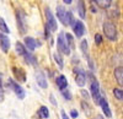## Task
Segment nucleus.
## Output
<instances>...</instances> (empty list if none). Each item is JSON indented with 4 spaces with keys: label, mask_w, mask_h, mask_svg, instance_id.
<instances>
[{
    "label": "nucleus",
    "mask_w": 123,
    "mask_h": 119,
    "mask_svg": "<svg viewBox=\"0 0 123 119\" xmlns=\"http://www.w3.org/2000/svg\"><path fill=\"white\" fill-rule=\"evenodd\" d=\"M55 12H57V17L58 20L65 26H73L74 23V18H73V14H71L70 11H67L65 7L64 6H57V10H55Z\"/></svg>",
    "instance_id": "nucleus-1"
},
{
    "label": "nucleus",
    "mask_w": 123,
    "mask_h": 119,
    "mask_svg": "<svg viewBox=\"0 0 123 119\" xmlns=\"http://www.w3.org/2000/svg\"><path fill=\"white\" fill-rule=\"evenodd\" d=\"M16 22H17V28L20 33L25 34L27 32V22H26V14L21 9L16 10Z\"/></svg>",
    "instance_id": "nucleus-2"
},
{
    "label": "nucleus",
    "mask_w": 123,
    "mask_h": 119,
    "mask_svg": "<svg viewBox=\"0 0 123 119\" xmlns=\"http://www.w3.org/2000/svg\"><path fill=\"white\" fill-rule=\"evenodd\" d=\"M102 29H104V33L107 39H110V41H116L117 39V27L112 22H110V21L104 22Z\"/></svg>",
    "instance_id": "nucleus-3"
},
{
    "label": "nucleus",
    "mask_w": 123,
    "mask_h": 119,
    "mask_svg": "<svg viewBox=\"0 0 123 119\" xmlns=\"http://www.w3.org/2000/svg\"><path fill=\"white\" fill-rule=\"evenodd\" d=\"M44 15H46V22H47L46 25L49 28V31L55 32L57 29H58V23H57V20L53 16V12L50 11L49 7H46L44 9Z\"/></svg>",
    "instance_id": "nucleus-4"
},
{
    "label": "nucleus",
    "mask_w": 123,
    "mask_h": 119,
    "mask_svg": "<svg viewBox=\"0 0 123 119\" xmlns=\"http://www.w3.org/2000/svg\"><path fill=\"white\" fill-rule=\"evenodd\" d=\"M90 90H91V96H92V98H94L95 103L98 104L101 97H102L101 92H100V84L92 75H91V87H90Z\"/></svg>",
    "instance_id": "nucleus-5"
},
{
    "label": "nucleus",
    "mask_w": 123,
    "mask_h": 119,
    "mask_svg": "<svg viewBox=\"0 0 123 119\" xmlns=\"http://www.w3.org/2000/svg\"><path fill=\"white\" fill-rule=\"evenodd\" d=\"M57 48H58V52L63 53V54H65V55H69V54H70V48H69L68 44H67L64 33H59V36H58V38H57Z\"/></svg>",
    "instance_id": "nucleus-6"
},
{
    "label": "nucleus",
    "mask_w": 123,
    "mask_h": 119,
    "mask_svg": "<svg viewBox=\"0 0 123 119\" xmlns=\"http://www.w3.org/2000/svg\"><path fill=\"white\" fill-rule=\"evenodd\" d=\"M7 85H9L10 88H12V90H14V92H15V95L17 96V98H20V100H24V98L26 97L25 90H24V88L20 86L16 81H14L12 79H9V80H7Z\"/></svg>",
    "instance_id": "nucleus-7"
},
{
    "label": "nucleus",
    "mask_w": 123,
    "mask_h": 119,
    "mask_svg": "<svg viewBox=\"0 0 123 119\" xmlns=\"http://www.w3.org/2000/svg\"><path fill=\"white\" fill-rule=\"evenodd\" d=\"M74 73H75V82L79 87H84L86 84V74L83 69H74Z\"/></svg>",
    "instance_id": "nucleus-8"
},
{
    "label": "nucleus",
    "mask_w": 123,
    "mask_h": 119,
    "mask_svg": "<svg viewBox=\"0 0 123 119\" xmlns=\"http://www.w3.org/2000/svg\"><path fill=\"white\" fill-rule=\"evenodd\" d=\"M73 31L75 33L76 37H83L84 33H85V25L83 21H80V20H76V21H74L73 23Z\"/></svg>",
    "instance_id": "nucleus-9"
},
{
    "label": "nucleus",
    "mask_w": 123,
    "mask_h": 119,
    "mask_svg": "<svg viewBox=\"0 0 123 119\" xmlns=\"http://www.w3.org/2000/svg\"><path fill=\"white\" fill-rule=\"evenodd\" d=\"M36 81H37V84H38V86L41 88H47L48 87L47 77H46L43 71H37L36 73Z\"/></svg>",
    "instance_id": "nucleus-10"
},
{
    "label": "nucleus",
    "mask_w": 123,
    "mask_h": 119,
    "mask_svg": "<svg viewBox=\"0 0 123 119\" xmlns=\"http://www.w3.org/2000/svg\"><path fill=\"white\" fill-rule=\"evenodd\" d=\"M0 48L4 53H7L10 49V39L6 34L0 32Z\"/></svg>",
    "instance_id": "nucleus-11"
},
{
    "label": "nucleus",
    "mask_w": 123,
    "mask_h": 119,
    "mask_svg": "<svg viewBox=\"0 0 123 119\" xmlns=\"http://www.w3.org/2000/svg\"><path fill=\"white\" fill-rule=\"evenodd\" d=\"M12 73H14V76H15V79L17 81H20V82H25L26 81V73H25L24 69L14 66L12 68Z\"/></svg>",
    "instance_id": "nucleus-12"
},
{
    "label": "nucleus",
    "mask_w": 123,
    "mask_h": 119,
    "mask_svg": "<svg viewBox=\"0 0 123 119\" xmlns=\"http://www.w3.org/2000/svg\"><path fill=\"white\" fill-rule=\"evenodd\" d=\"M24 42H25V48H27L30 52H33L35 49H36V47L38 45V43H37V41L33 38V37H25V39H24Z\"/></svg>",
    "instance_id": "nucleus-13"
},
{
    "label": "nucleus",
    "mask_w": 123,
    "mask_h": 119,
    "mask_svg": "<svg viewBox=\"0 0 123 119\" xmlns=\"http://www.w3.org/2000/svg\"><path fill=\"white\" fill-rule=\"evenodd\" d=\"M102 108V112H104V114L107 117V118H111L112 117V112L110 109V106H108V102L106 101V98L104 97H101V100H100V103H98Z\"/></svg>",
    "instance_id": "nucleus-14"
},
{
    "label": "nucleus",
    "mask_w": 123,
    "mask_h": 119,
    "mask_svg": "<svg viewBox=\"0 0 123 119\" xmlns=\"http://www.w3.org/2000/svg\"><path fill=\"white\" fill-rule=\"evenodd\" d=\"M55 82H57V86L59 87V90H65L68 87V80L64 75H59L57 79H55Z\"/></svg>",
    "instance_id": "nucleus-15"
},
{
    "label": "nucleus",
    "mask_w": 123,
    "mask_h": 119,
    "mask_svg": "<svg viewBox=\"0 0 123 119\" xmlns=\"http://www.w3.org/2000/svg\"><path fill=\"white\" fill-rule=\"evenodd\" d=\"M115 79H116V81L118 82V85L123 86V66H117L115 69Z\"/></svg>",
    "instance_id": "nucleus-16"
},
{
    "label": "nucleus",
    "mask_w": 123,
    "mask_h": 119,
    "mask_svg": "<svg viewBox=\"0 0 123 119\" xmlns=\"http://www.w3.org/2000/svg\"><path fill=\"white\" fill-rule=\"evenodd\" d=\"M76 10H78V14H79L80 18H85L86 17V7H85L84 0H79V1H78Z\"/></svg>",
    "instance_id": "nucleus-17"
},
{
    "label": "nucleus",
    "mask_w": 123,
    "mask_h": 119,
    "mask_svg": "<svg viewBox=\"0 0 123 119\" xmlns=\"http://www.w3.org/2000/svg\"><path fill=\"white\" fill-rule=\"evenodd\" d=\"M24 58H25V60H26L27 64L33 65V66H37V58H36L32 53H26V54L24 55Z\"/></svg>",
    "instance_id": "nucleus-18"
},
{
    "label": "nucleus",
    "mask_w": 123,
    "mask_h": 119,
    "mask_svg": "<svg viewBox=\"0 0 123 119\" xmlns=\"http://www.w3.org/2000/svg\"><path fill=\"white\" fill-rule=\"evenodd\" d=\"M37 114H38V117L39 118H42V119H47L48 117H49V111H48V108L46 107V106H42L38 109V112H37Z\"/></svg>",
    "instance_id": "nucleus-19"
},
{
    "label": "nucleus",
    "mask_w": 123,
    "mask_h": 119,
    "mask_svg": "<svg viewBox=\"0 0 123 119\" xmlns=\"http://www.w3.org/2000/svg\"><path fill=\"white\" fill-rule=\"evenodd\" d=\"M15 49H16V53L18 54V55H25L27 52H26V48H25V45L21 43V42H16V44H15Z\"/></svg>",
    "instance_id": "nucleus-20"
},
{
    "label": "nucleus",
    "mask_w": 123,
    "mask_h": 119,
    "mask_svg": "<svg viewBox=\"0 0 123 119\" xmlns=\"http://www.w3.org/2000/svg\"><path fill=\"white\" fill-rule=\"evenodd\" d=\"M0 32L4 33V34H9L10 33V28L7 27L5 20L3 17H0Z\"/></svg>",
    "instance_id": "nucleus-21"
},
{
    "label": "nucleus",
    "mask_w": 123,
    "mask_h": 119,
    "mask_svg": "<svg viewBox=\"0 0 123 119\" xmlns=\"http://www.w3.org/2000/svg\"><path fill=\"white\" fill-rule=\"evenodd\" d=\"M95 1L101 9H108L112 5V0H95Z\"/></svg>",
    "instance_id": "nucleus-22"
},
{
    "label": "nucleus",
    "mask_w": 123,
    "mask_h": 119,
    "mask_svg": "<svg viewBox=\"0 0 123 119\" xmlns=\"http://www.w3.org/2000/svg\"><path fill=\"white\" fill-rule=\"evenodd\" d=\"M53 58H54V62L57 63V65L59 66V69H63L64 68V60H63V58H62V55L59 53H54Z\"/></svg>",
    "instance_id": "nucleus-23"
},
{
    "label": "nucleus",
    "mask_w": 123,
    "mask_h": 119,
    "mask_svg": "<svg viewBox=\"0 0 123 119\" xmlns=\"http://www.w3.org/2000/svg\"><path fill=\"white\" fill-rule=\"evenodd\" d=\"M80 49H81V52H83V54L85 55V58L89 59V54H87V41H86V39H83V41H81Z\"/></svg>",
    "instance_id": "nucleus-24"
},
{
    "label": "nucleus",
    "mask_w": 123,
    "mask_h": 119,
    "mask_svg": "<svg viewBox=\"0 0 123 119\" xmlns=\"http://www.w3.org/2000/svg\"><path fill=\"white\" fill-rule=\"evenodd\" d=\"M64 37H65V41H67L68 47H69L70 49H71V48H74V38H73V36H71L70 33H65Z\"/></svg>",
    "instance_id": "nucleus-25"
},
{
    "label": "nucleus",
    "mask_w": 123,
    "mask_h": 119,
    "mask_svg": "<svg viewBox=\"0 0 123 119\" xmlns=\"http://www.w3.org/2000/svg\"><path fill=\"white\" fill-rule=\"evenodd\" d=\"M113 95H115V97L117 98V100H123V91L121 90V88H115Z\"/></svg>",
    "instance_id": "nucleus-26"
},
{
    "label": "nucleus",
    "mask_w": 123,
    "mask_h": 119,
    "mask_svg": "<svg viewBox=\"0 0 123 119\" xmlns=\"http://www.w3.org/2000/svg\"><path fill=\"white\" fill-rule=\"evenodd\" d=\"M62 95H63V97L65 98V100H68V101H70L71 98H73V96H71V93H70V91L69 90H62Z\"/></svg>",
    "instance_id": "nucleus-27"
},
{
    "label": "nucleus",
    "mask_w": 123,
    "mask_h": 119,
    "mask_svg": "<svg viewBox=\"0 0 123 119\" xmlns=\"http://www.w3.org/2000/svg\"><path fill=\"white\" fill-rule=\"evenodd\" d=\"M4 101V88H3V79L1 74H0V102Z\"/></svg>",
    "instance_id": "nucleus-28"
},
{
    "label": "nucleus",
    "mask_w": 123,
    "mask_h": 119,
    "mask_svg": "<svg viewBox=\"0 0 123 119\" xmlns=\"http://www.w3.org/2000/svg\"><path fill=\"white\" fill-rule=\"evenodd\" d=\"M81 107H83L84 112H85L87 115H90L91 111H90V108H89V104H87V103H85V101H83V102H81Z\"/></svg>",
    "instance_id": "nucleus-29"
},
{
    "label": "nucleus",
    "mask_w": 123,
    "mask_h": 119,
    "mask_svg": "<svg viewBox=\"0 0 123 119\" xmlns=\"http://www.w3.org/2000/svg\"><path fill=\"white\" fill-rule=\"evenodd\" d=\"M101 42H102V36L101 34H95V43L96 44H101Z\"/></svg>",
    "instance_id": "nucleus-30"
},
{
    "label": "nucleus",
    "mask_w": 123,
    "mask_h": 119,
    "mask_svg": "<svg viewBox=\"0 0 123 119\" xmlns=\"http://www.w3.org/2000/svg\"><path fill=\"white\" fill-rule=\"evenodd\" d=\"M80 92H81V96H83V97L85 98V100H86V101H87V100H89V98H90V96H89V93H87V91H85V90H81Z\"/></svg>",
    "instance_id": "nucleus-31"
},
{
    "label": "nucleus",
    "mask_w": 123,
    "mask_h": 119,
    "mask_svg": "<svg viewBox=\"0 0 123 119\" xmlns=\"http://www.w3.org/2000/svg\"><path fill=\"white\" fill-rule=\"evenodd\" d=\"M70 115H71V118H76L78 115H79V112L76 111V109H73L70 112Z\"/></svg>",
    "instance_id": "nucleus-32"
},
{
    "label": "nucleus",
    "mask_w": 123,
    "mask_h": 119,
    "mask_svg": "<svg viewBox=\"0 0 123 119\" xmlns=\"http://www.w3.org/2000/svg\"><path fill=\"white\" fill-rule=\"evenodd\" d=\"M44 31H46V33H44L46 38H49V34H50V32H49V28L47 27V25H46V27H44Z\"/></svg>",
    "instance_id": "nucleus-33"
},
{
    "label": "nucleus",
    "mask_w": 123,
    "mask_h": 119,
    "mask_svg": "<svg viewBox=\"0 0 123 119\" xmlns=\"http://www.w3.org/2000/svg\"><path fill=\"white\" fill-rule=\"evenodd\" d=\"M62 119H70V118L67 115V113H65V112H62Z\"/></svg>",
    "instance_id": "nucleus-34"
},
{
    "label": "nucleus",
    "mask_w": 123,
    "mask_h": 119,
    "mask_svg": "<svg viewBox=\"0 0 123 119\" xmlns=\"http://www.w3.org/2000/svg\"><path fill=\"white\" fill-rule=\"evenodd\" d=\"M50 102H52L54 106H57V102H55V100H54V96H53V95H50Z\"/></svg>",
    "instance_id": "nucleus-35"
},
{
    "label": "nucleus",
    "mask_w": 123,
    "mask_h": 119,
    "mask_svg": "<svg viewBox=\"0 0 123 119\" xmlns=\"http://www.w3.org/2000/svg\"><path fill=\"white\" fill-rule=\"evenodd\" d=\"M63 1H64L65 4H68V5H69V4H71V1H73V0H63Z\"/></svg>",
    "instance_id": "nucleus-36"
}]
</instances>
